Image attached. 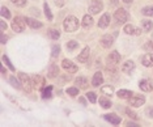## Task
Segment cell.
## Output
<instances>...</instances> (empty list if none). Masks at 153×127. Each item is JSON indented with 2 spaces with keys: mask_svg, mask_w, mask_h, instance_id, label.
<instances>
[{
  "mask_svg": "<svg viewBox=\"0 0 153 127\" xmlns=\"http://www.w3.org/2000/svg\"><path fill=\"white\" fill-rule=\"evenodd\" d=\"M3 62H5V64L9 67V69H11V71H15V67L12 66V63H11V61L8 59V56H5V55L3 56Z\"/></svg>",
  "mask_w": 153,
  "mask_h": 127,
  "instance_id": "d590c367",
  "label": "cell"
},
{
  "mask_svg": "<svg viewBox=\"0 0 153 127\" xmlns=\"http://www.w3.org/2000/svg\"><path fill=\"white\" fill-rule=\"evenodd\" d=\"M119 61H120V55L118 54L117 51L111 52V54L107 56V63H110V64H113V66H115L117 63H119Z\"/></svg>",
  "mask_w": 153,
  "mask_h": 127,
  "instance_id": "8fae6325",
  "label": "cell"
},
{
  "mask_svg": "<svg viewBox=\"0 0 153 127\" xmlns=\"http://www.w3.org/2000/svg\"><path fill=\"white\" fill-rule=\"evenodd\" d=\"M141 25H143V29H144L145 31H151L152 28H153V22L152 21H149V20H144L141 22Z\"/></svg>",
  "mask_w": 153,
  "mask_h": 127,
  "instance_id": "d4e9b609",
  "label": "cell"
},
{
  "mask_svg": "<svg viewBox=\"0 0 153 127\" xmlns=\"http://www.w3.org/2000/svg\"><path fill=\"white\" fill-rule=\"evenodd\" d=\"M63 26H64V30L71 33V31H76L79 28V20L76 19L75 16H68L65 17L64 22H63Z\"/></svg>",
  "mask_w": 153,
  "mask_h": 127,
  "instance_id": "6da1fadb",
  "label": "cell"
},
{
  "mask_svg": "<svg viewBox=\"0 0 153 127\" xmlns=\"http://www.w3.org/2000/svg\"><path fill=\"white\" fill-rule=\"evenodd\" d=\"M1 16L5 17V19H11V12L8 10V8H5V7H1Z\"/></svg>",
  "mask_w": 153,
  "mask_h": 127,
  "instance_id": "1f68e13d",
  "label": "cell"
},
{
  "mask_svg": "<svg viewBox=\"0 0 153 127\" xmlns=\"http://www.w3.org/2000/svg\"><path fill=\"white\" fill-rule=\"evenodd\" d=\"M86 97H88V100L92 102V104H94V102L97 101V96L94 92H89V93H86Z\"/></svg>",
  "mask_w": 153,
  "mask_h": 127,
  "instance_id": "4dcf8cb0",
  "label": "cell"
},
{
  "mask_svg": "<svg viewBox=\"0 0 153 127\" xmlns=\"http://www.w3.org/2000/svg\"><path fill=\"white\" fill-rule=\"evenodd\" d=\"M77 42L76 41H69L68 43H67V47H68V50H75V49H77Z\"/></svg>",
  "mask_w": 153,
  "mask_h": 127,
  "instance_id": "e575fe53",
  "label": "cell"
},
{
  "mask_svg": "<svg viewBox=\"0 0 153 127\" xmlns=\"http://www.w3.org/2000/svg\"><path fill=\"white\" fill-rule=\"evenodd\" d=\"M143 47H144L145 50H153V42H147Z\"/></svg>",
  "mask_w": 153,
  "mask_h": 127,
  "instance_id": "ab89813d",
  "label": "cell"
},
{
  "mask_svg": "<svg viewBox=\"0 0 153 127\" xmlns=\"http://www.w3.org/2000/svg\"><path fill=\"white\" fill-rule=\"evenodd\" d=\"M123 1H124V3H127V4H128V3H131L132 0H123Z\"/></svg>",
  "mask_w": 153,
  "mask_h": 127,
  "instance_id": "c3c4849f",
  "label": "cell"
},
{
  "mask_svg": "<svg viewBox=\"0 0 153 127\" xmlns=\"http://www.w3.org/2000/svg\"><path fill=\"white\" fill-rule=\"evenodd\" d=\"M111 4H114V5H117V4H118V0H111Z\"/></svg>",
  "mask_w": 153,
  "mask_h": 127,
  "instance_id": "7dc6e473",
  "label": "cell"
},
{
  "mask_svg": "<svg viewBox=\"0 0 153 127\" xmlns=\"http://www.w3.org/2000/svg\"><path fill=\"white\" fill-rule=\"evenodd\" d=\"M89 54H90V49L89 47H85L84 50H82L81 54L77 56V61L81 62V63H85L86 61H88V58H89Z\"/></svg>",
  "mask_w": 153,
  "mask_h": 127,
  "instance_id": "9a60e30c",
  "label": "cell"
},
{
  "mask_svg": "<svg viewBox=\"0 0 153 127\" xmlns=\"http://www.w3.org/2000/svg\"><path fill=\"white\" fill-rule=\"evenodd\" d=\"M25 21H24V19L20 16L15 17L12 21V29L15 30L16 33H21V31H24V29H25Z\"/></svg>",
  "mask_w": 153,
  "mask_h": 127,
  "instance_id": "3957f363",
  "label": "cell"
},
{
  "mask_svg": "<svg viewBox=\"0 0 153 127\" xmlns=\"http://www.w3.org/2000/svg\"><path fill=\"white\" fill-rule=\"evenodd\" d=\"M147 114H148L151 118H153V108H148V109H147Z\"/></svg>",
  "mask_w": 153,
  "mask_h": 127,
  "instance_id": "60d3db41",
  "label": "cell"
},
{
  "mask_svg": "<svg viewBox=\"0 0 153 127\" xmlns=\"http://www.w3.org/2000/svg\"><path fill=\"white\" fill-rule=\"evenodd\" d=\"M139 87L143 92H151L153 90V81L149 79H143L140 83H139Z\"/></svg>",
  "mask_w": 153,
  "mask_h": 127,
  "instance_id": "8992f818",
  "label": "cell"
},
{
  "mask_svg": "<svg viewBox=\"0 0 153 127\" xmlns=\"http://www.w3.org/2000/svg\"><path fill=\"white\" fill-rule=\"evenodd\" d=\"M135 68V63L134 62H131V61H128L126 62L123 64V67H122V69H123V72H126V73H130L132 69Z\"/></svg>",
  "mask_w": 153,
  "mask_h": 127,
  "instance_id": "d6986e66",
  "label": "cell"
},
{
  "mask_svg": "<svg viewBox=\"0 0 153 127\" xmlns=\"http://www.w3.org/2000/svg\"><path fill=\"white\" fill-rule=\"evenodd\" d=\"M51 92H53V87L45 88L43 92H42V97H43V98H50V97H51Z\"/></svg>",
  "mask_w": 153,
  "mask_h": 127,
  "instance_id": "484cf974",
  "label": "cell"
},
{
  "mask_svg": "<svg viewBox=\"0 0 153 127\" xmlns=\"http://www.w3.org/2000/svg\"><path fill=\"white\" fill-rule=\"evenodd\" d=\"M11 1L17 7H24L26 4V0H11Z\"/></svg>",
  "mask_w": 153,
  "mask_h": 127,
  "instance_id": "8d00e7d4",
  "label": "cell"
},
{
  "mask_svg": "<svg viewBox=\"0 0 153 127\" xmlns=\"http://www.w3.org/2000/svg\"><path fill=\"white\" fill-rule=\"evenodd\" d=\"M75 83L77 84V87H79V88H82V89H85V88L88 87V84H86V79H85V77H77Z\"/></svg>",
  "mask_w": 153,
  "mask_h": 127,
  "instance_id": "7402d4cb",
  "label": "cell"
},
{
  "mask_svg": "<svg viewBox=\"0 0 153 127\" xmlns=\"http://www.w3.org/2000/svg\"><path fill=\"white\" fill-rule=\"evenodd\" d=\"M43 9H45V15H46V17L48 20H53L54 19V16H53V13H51V10H50V8H48V5L45 3L43 4Z\"/></svg>",
  "mask_w": 153,
  "mask_h": 127,
  "instance_id": "4316f807",
  "label": "cell"
},
{
  "mask_svg": "<svg viewBox=\"0 0 153 127\" xmlns=\"http://www.w3.org/2000/svg\"><path fill=\"white\" fill-rule=\"evenodd\" d=\"M67 93L69 94V96H72V97H76V96L79 94V89H77V88H75V87L68 88V89H67Z\"/></svg>",
  "mask_w": 153,
  "mask_h": 127,
  "instance_id": "f1b7e54d",
  "label": "cell"
},
{
  "mask_svg": "<svg viewBox=\"0 0 153 127\" xmlns=\"http://www.w3.org/2000/svg\"><path fill=\"white\" fill-rule=\"evenodd\" d=\"M109 24H110V16L107 15V13H105V15H103V16L100 19L98 26L101 28V29H106V28L109 26Z\"/></svg>",
  "mask_w": 153,
  "mask_h": 127,
  "instance_id": "30bf717a",
  "label": "cell"
},
{
  "mask_svg": "<svg viewBox=\"0 0 153 127\" xmlns=\"http://www.w3.org/2000/svg\"><path fill=\"white\" fill-rule=\"evenodd\" d=\"M48 34H50V37L53 38V40H58V38L60 37V33H59L58 30H55V29L50 30V33H48Z\"/></svg>",
  "mask_w": 153,
  "mask_h": 127,
  "instance_id": "836d02e7",
  "label": "cell"
},
{
  "mask_svg": "<svg viewBox=\"0 0 153 127\" xmlns=\"http://www.w3.org/2000/svg\"><path fill=\"white\" fill-rule=\"evenodd\" d=\"M26 24L29 25L30 28H33V29H38V28H41L42 26V22L41 21H37V20H34V19H30V17H26Z\"/></svg>",
  "mask_w": 153,
  "mask_h": 127,
  "instance_id": "2e32d148",
  "label": "cell"
},
{
  "mask_svg": "<svg viewBox=\"0 0 153 127\" xmlns=\"http://www.w3.org/2000/svg\"><path fill=\"white\" fill-rule=\"evenodd\" d=\"M9 83H11L12 85L16 88V89H20V88L22 87V85H21V83H19V81H17V80H16V79H15V77H13V76H11V77H9Z\"/></svg>",
  "mask_w": 153,
  "mask_h": 127,
  "instance_id": "83f0119b",
  "label": "cell"
},
{
  "mask_svg": "<svg viewBox=\"0 0 153 127\" xmlns=\"http://www.w3.org/2000/svg\"><path fill=\"white\" fill-rule=\"evenodd\" d=\"M102 80H103V76L101 72H96L94 76H93L92 79V85L93 87H100L101 84H102Z\"/></svg>",
  "mask_w": 153,
  "mask_h": 127,
  "instance_id": "7c38bea8",
  "label": "cell"
},
{
  "mask_svg": "<svg viewBox=\"0 0 153 127\" xmlns=\"http://www.w3.org/2000/svg\"><path fill=\"white\" fill-rule=\"evenodd\" d=\"M135 30H136V28H134L132 25H126L124 26V33L126 34H135Z\"/></svg>",
  "mask_w": 153,
  "mask_h": 127,
  "instance_id": "f546056e",
  "label": "cell"
},
{
  "mask_svg": "<svg viewBox=\"0 0 153 127\" xmlns=\"http://www.w3.org/2000/svg\"><path fill=\"white\" fill-rule=\"evenodd\" d=\"M92 24H93V19L89 15H86V16L82 17V26L89 28V26H92Z\"/></svg>",
  "mask_w": 153,
  "mask_h": 127,
  "instance_id": "603a6c76",
  "label": "cell"
},
{
  "mask_svg": "<svg viewBox=\"0 0 153 127\" xmlns=\"http://www.w3.org/2000/svg\"><path fill=\"white\" fill-rule=\"evenodd\" d=\"M32 81H33V85L36 88H41V87H43V84H45V79L39 75H36L32 79Z\"/></svg>",
  "mask_w": 153,
  "mask_h": 127,
  "instance_id": "e0dca14e",
  "label": "cell"
},
{
  "mask_svg": "<svg viewBox=\"0 0 153 127\" xmlns=\"http://www.w3.org/2000/svg\"><path fill=\"white\" fill-rule=\"evenodd\" d=\"M80 102H81L82 105H85V102H86V101H85V98H84V97H80Z\"/></svg>",
  "mask_w": 153,
  "mask_h": 127,
  "instance_id": "ee69618b",
  "label": "cell"
},
{
  "mask_svg": "<svg viewBox=\"0 0 153 127\" xmlns=\"http://www.w3.org/2000/svg\"><path fill=\"white\" fill-rule=\"evenodd\" d=\"M103 118H105L106 121H109L111 125H119L120 123V118L115 114H106V115H103Z\"/></svg>",
  "mask_w": 153,
  "mask_h": 127,
  "instance_id": "5bb4252c",
  "label": "cell"
},
{
  "mask_svg": "<svg viewBox=\"0 0 153 127\" xmlns=\"http://www.w3.org/2000/svg\"><path fill=\"white\" fill-rule=\"evenodd\" d=\"M132 94L134 93H132L131 90H127V89H120L119 92H118V97L122 98V100H128Z\"/></svg>",
  "mask_w": 153,
  "mask_h": 127,
  "instance_id": "ac0fdd59",
  "label": "cell"
},
{
  "mask_svg": "<svg viewBox=\"0 0 153 127\" xmlns=\"http://www.w3.org/2000/svg\"><path fill=\"white\" fill-rule=\"evenodd\" d=\"M59 52H60V47H59L58 45L54 46V47H53V56H58Z\"/></svg>",
  "mask_w": 153,
  "mask_h": 127,
  "instance_id": "f35d334b",
  "label": "cell"
},
{
  "mask_svg": "<svg viewBox=\"0 0 153 127\" xmlns=\"http://www.w3.org/2000/svg\"><path fill=\"white\" fill-rule=\"evenodd\" d=\"M0 28H1V31H4V30H5L7 25H5V22H4V21H0Z\"/></svg>",
  "mask_w": 153,
  "mask_h": 127,
  "instance_id": "b9f144b4",
  "label": "cell"
},
{
  "mask_svg": "<svg viewBox=\"0 0 153 127\" xmlns=\"http://www.w3.org/2000/svg\"><path fill=\"white\" fill-rule=\"evenodd\" d=\"M7 41H8V37H7V36H4V34H3V36H1V43H5Z\"/></svg>",
  "mask_w": 153,
  "mask_h": 127,
  "instance_id": "7bdbcfd3",
  "label": "cell"
},
{
  "mask_svg": "<svg viewBox=\"0 0 153 127\" xmlns=\"http://www.w3.org/2000/svg\"><path fill=\"white\" fill-rule=\"evenodd\" d=\"M128 100H130V105H131V106L139 108V106H141V105H144L145 97L144 96H139V94H132Z\"/></svg>",
  "mask_w": 153,
  "mask_h": 127,
  "instance_id": "5b68a950",
  "label": "cell"
},
{
  "mask_svg": "<svg viewBox=\"0 0 153 127\" xmlns=\"http://www.w3.org/2000/svg\"><path fill=\"white\" fill-rule=\"evenodd\" d=\"M64 4V3L63 1H59V0H58V1H56V5H59V7H60V5H63Z\"/></svg>",
  "mask_w": 153,
  "mask_h": 127,
  "instance_id": "bcb514c9",
  "label": "cell"
},
{
  "mask_svg": "<svg viewBox=\"0 0 153 127\" xmlns=\"http://www.w3.org/2000/svg\"><path fill=\"white\" fill-rule=\"evenodd\" d=\"M101 9H102V3L97 1V0H93V3L89 7V13H93V15H96V13H98Z\"/></svg>",
  "mask_w": 153,
  "mask_h": 127,
  "instance_id": "ba28073f",
  "label": "cell"
},
{
  "mask_svg": "<svg viewBox=\"0 0 153 127\" xmlns=\"http://www.w3.org/2000/svg\"><path fill=\"white\" fill-rule=\"evenodd\" d=\"M101 92H102L103 94H106V96H114V88L111 85H105L101 88Z\"/></svg>",
  "mask_w": 153,
  "mask_h": 127,
  "instance_id": "ffe728a7",
  "label": "cell"
},
{
  "mask_svg": "<svg viewBox=\"0 0 153 127\" xmlns=\"http://www.w3.org/2000/svg\"><path fill=\"white\" fill-rule=\"evenodd\" d=\"M100 104H101V106L105 108V109H109L111 106V101L107 97H105V96H102L100 98Z\"/></svg>",
  "mask_w": 153,
  "mask_h": 127,
  "instance_id": "44dd1931",
  "label": "cell"
},
{
  "mask_svg": "<svg viewBox=\"0 0 153 127\" xmlns=\"http://www.w3.org/2000/svg\"><path fill=\"white\" fill-rule=\"evenodd\" d=\"M19 77H20V83H21L22 88L25 89L26 93H30L33 89V81L30 80V77L26 75V73H19Z\"/></svg>",
  "mask_w": 153,
  "mask_h": 127,
  "instance_id": "7a4b0ae2",
  "label": "cell"
},
{
  "mask_svg": "<svg viewBox=\"0 0 153 127\" xmlns=\"http://www.w3.org/2000/svg\"><path fill=\"white\" fill-rule=\"evenodd\" d=\"M62 66H63V68H64V69H67L69 73L77 71V67H76L71 61H68V59H64V61L62 62Z\"/></svg>",
  "mask_w": 153,
  "mask_h": 127,
  "instance_id": "52a82bcc",
  "label": "cell"
},
{
  "mask_svg": "<svg viewBox=\"0 0 153 127\" xmlns=\"http://www.w3.org/2000/svg\"><path fill=\"white\" fill-rule=\"evenodd\" d=\"M113 42H114V40H113V37L111 36H103L102 38H101V45H102V47H105V49H109V47H111L113 46Z\"/></svg>",
  "mask_w": 153,
  "mask_h": 127,
  "instance_id": "9c48e42d",
  "label": "cell"
},
{
  "mask_svg": "<svg viewBox=\"0 0 153 127\" xmlns=\"http://www.w3.org/2000/svg\"><path fill=\"white\" fill-rule=\"evenodd\" d=\"M126 113L128 114V117H130V118H132V119H137V114H136V113L132 111L131 109H126Z\"/></svg>",
  "mask_w": 153,
  "mask_h": 127,
  "instance_id": "74e56055",
  "label": "cell"
},
{
  "mask_svg": "<svg viewBox=\"0 0 153 127\" xmlns=\"http://www.w3.org/2000/svg\"><path fill=\"white\" fill-rule=\"evenodd\" d=\"M135 34H136V36H140V34H141V30H140V29H136V30H135Z\"/></svg>",
  "mask_w": 153,
  "mask_h": 127,
  "instance_id": "f6af8a7d",
  "label": "cell"
},
{
  "mask_svg": "<svg viewBox=\"0 0 153 127\" xmlns=\"http://www.w3.org/2000/svg\"><path fill=\"white\" fill-rule=\"evenodd\" d=\"M114 19L118 24H124L128 19V15H127V10H124L123 8H119L117 10L115 13H114Z\"/></svg>",
  "mask_w": 153,
  "mask_h": 127,
  "instance_id": "277c9868",
  "label": "cell"
},
{
  "mask_svg": "<svg viewBox=\"0 0 153 127\" xmlns=\"http://www.w3.org/2000/svg\"><path fill=\"white\" fill-rule=\"evenodd\" d=\"M59 75V68L55 64H53L50 67V69H48V76L50 77H56Z\"/></svg>",
  "mask_w": 153,
  "mask_h": 127,
  "instance_id": "cb8c5ba5",
  "label": "cell"
},
{
  "mask_svg": "<svg viewBox=\"0 0 153 127\" xmlns=\"http://www.w3.org/2000/svg\"><path fill=\"white\" fill-rule=\"evenodd\" d=\"M141 63L145 67H153V54H145L141 59Z\"/></svg>",
  "mask_w": 153,
  "mask_h": 127,
  "instance_id": "4fadbf2b",
  "label": "cell"
},
{
  "mask_svg": "<svg viewBox=\"0 0 153 127\" xmlns=\"http://www.w3.org/2000/svg\"><path fill=\"white\" fill-rule=\"evenodd\" d=\"M143 13H144L145 16H153V7H145V8L143 9Z\"/></svg>",
  "mask_w": 153,
  "mask_h": 127,
  "instance_id": "d6a6232c",
  "label": "cell"
}]
</instances>
